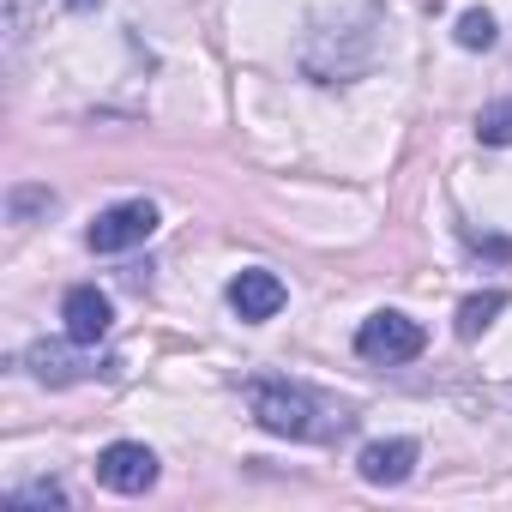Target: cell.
Listing matches in <instances>:
<instances>
[{"instance_id": "10", "label": "cell", "mask_w": 512, "mask_h": 512, "mask_svg": "<svg viewBox=\"0 0 512 512\" xmlns=\"http://www.w3.org/2000/svg\"><path fill=\"white\" fill-rule=\"evenodd\" d=\"M476 139L482 145H512V97H500L476 115Z\"/></svg>"}, {"instance_id": "7", "label": "cell", "mask_w": 512, "mask_h": 512, "mask_svg": "<svg viewBox=\"0 0 512 512\" xmlns=\"http://www.w3.org/2000/svg\"><path fill=\"white\" fill-rule=\"evenodd\" d=\"M61 320H67V332H73L79 344H97V338H109V326H115V308H109V296H103L97 284H79V290H67V302H61Z\"/></svg>"}, {"instance_id": "3", "label": "cell", "mask_w": 512, "mask_h": 512, "mask_svg": "<svg viewBox=\"0 0 512 512\" xmlns=\"http://www.w3.org/2000/svg\"><path fill=\"white\" fill-rule=\"evenodd\" d=\"M91 344H79L73 332L67 338H43V344H31L25 350V368L43 380V386H73V380H91V374H109L115 362H97V356H85Z\"/></svg>"}, {"instance_id": "8", "label": "cell", "mask_w": 512, "mask_h": 512, "mask_svg": "<svg viewBox=\"0 0 512 512\" xmlns=\"http://www.w3.org/2000/svg\"><path fill=\"white\" fill-rule=\"evenodd\" d=\"M416 458H422L416 440H374V446H362L356 470H362V482H374V488H398V482L416 470Z\"/></svg>"}, {"instance_id": "4", "label": "cell", "mask_w": 512, "mask_h": 512, "mask_svg": "<svg viewBox=\"0 0 512 512\" xmlns=\"http://www.w3.org/2000/svg\"><path fill=\"white\" fill-rule=\"evenodd\" d=\"M151 235H157V205H151V199H121V205H109V211L85 229L91 253H127V247H139V241H151Z\"/></svg>"}, {"instance_id": "11", "label": "cell", "mask_w": 512, "mask_h": 512, "mask_svg": "<svg viewBox=\"0 0 512 512\" xmlns=\"http://www.w3.org/2000/svg\"><path fill=\"white\" fill-rule=\"evenodd\" d=\"M452 37H458V49H494V37H500V31H494V19H488L482 7H470V13L458 19V31H452Z\"/></svg>"}, {"instance_id": "5", "label": "cell", "mask_w": 512, "mask_h": 512, "mask_svg": "<svg viewBox=\"0 0 512 512\" xmlns=\"http://www.w3.org/2000/svg\"><path fill=\"white\" fill-rule=\"evenodd\" d=\"M97 482L109 494H145L157 482V452L139 446V440H115V446L97 452Z\"/></svg>"}, {"instance_id": "2", "label": "cell", "mask_w": 512, "mask_h": 512, "mask_svg": "<svg viewBox=\"0 0 512 512\" xmlns=\"http://www.w3.org/2000/svg\"><path fill=\"white\" fill-rule=\"evenodd\" d=\"M356 350H362V362L398 368V362H416V356L428 350V332H422L410 314H398V308H380V314H368V320H362V332H356Z\"/></svg>"}, {"instance_id": "12", "label": "cell", "mask_w": 512, "mask_h": 512, "mask_svg": "<svg viewBox=\"0 0 512 512\" xmlns=\"http://www.w3.org/2000/svg\"><path fill=\"white\" fill-rule=\"evenodd\" d=\"M7 506H67V494L55 482H31V488H13Z\"/></svg>"}, {"instance_id": "1", "label": "cell", "mask_w": 512, "mask_h": 512, "mask_svg": "<svg viewBox=\"0 0 512 512\" xmlns=\"http://www.w3.org/2000/svg\"><path fill=\"white\" fill-rule=\"evenodd\" d=\"M247 410L266 434H284V440H332L350 428L344 410H332L320 392L296 380H247Z\"/></svg>"}, {"instance_id": "9", "label": "cell", "mask_w": 512, "mask_h": 512, "mask_svg": "<svg viewBox=\"0 0 512 512\" xmlns=\"http://www.w3.org/2000/svg\"><path fill=\"white\" fill-rule=\"evenodd\" d=\"M506 308V290H482V296H464L458 302V338H482L494 326V314Z\"/></svg>"}, {"instance_id": "6", "label": "cell", "mask_w": 512, "mask_h": 512, "mask_svg": "<svg viewBox=\"0 0 512 512\" xmlns=\"http://www.w3.org/2000/svg\"><path fill=\"white\" fill-rule=\"evenodd\" d=\"M290 302V290H284V278L278 272H235L229 278V308H235V320H247V326H266V320H278V308Z\"/></svg>"}]
</instances>
